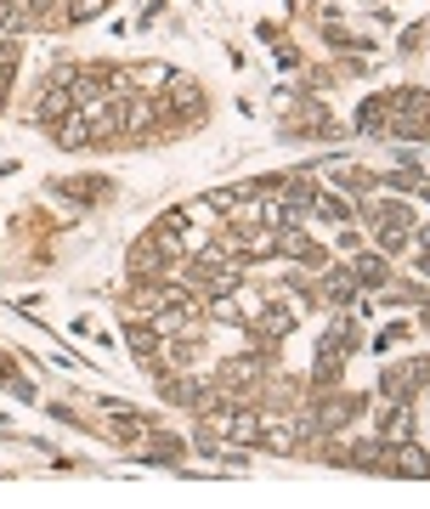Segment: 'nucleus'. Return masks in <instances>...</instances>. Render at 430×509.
Returning a JSON list of instances; mask_svg holds the SVG:
<instances>
[{
  "label": "nucleus",
  "instance_id": "f257e3e1",
  "mask_svg": "<svg viewBox=\"0 0 430 509\" xmlns=\"http://www.w3.org/2000/svg\"><path fill=\"white\" fill-rule=\"evenodd\" d=\"M385 108H391V136H408V142H419V136H430V96L425 91H391L385 96Z\"/></svg>",
  "mask_w": 430,
  "mask_h": 509
},
{
  "label": "nucleus",
  "instance_id": "f03ea898",
  "mask_svg": "<svg viewBox=\"0 0 430 509\" xmlns=\"http://www.w3.org/2000/svg\"><path fill=\"white\" fill-rule=\"evenodd\" d=\"M170 85H175V91L159 102V114H165L170 125H175V119H198V114H205V91H198L193 80H170Z\"/></svg>",
  "mask_w": 430,
  "mask_h": 509
},
{
  "label": "nucleus",
  "instance_id": "7ed1b4c3",
  "mask_svg": "<svg viewBox=\"0 0 430 509\" xmlns=\"http://www.w3.org/2000/svg\"><path fill=\"white\" fill-rule=\"evenodd\" d=\"M74 108H80V102H74V91H68L63 80H52V85H45V96H40V108H35V119H40V125H63Z\"/></svg>",
  "mask_w": 430,
  "mask_h": 509
},
{
  "label": "nucleus",
  "instance_id": "20e7f679",
  "mask_svg": "<svg viewBox=\"0 0 430 509\" xmlns=\"http://www.w3.org/2000/svg\"><path fill=\"white\" fill-rule=\"evenodd\" d=\"M119 114H125V131H136V136H142V131H154V125L165 119L147 96H125V102H119Z\"/></svg>",
  "mask_w": 430,
  "mask_h": 509
},
{
  "label": "nucleus",
  "instance_id": "39448f33",
  "mask_svg": "<svg viewBox=\"0 0 430 509\" xmlns=\"http://www.w3.org/2000/svg\"><path fill=\"white\" fill-rule=\"evenodd\" d=\"M317 277H323V294L335 305H351V294H357V272H351V266H323Z\"/></svg>",
  "mask_w": 430,
  "mask_h": 509
},
{
  "label": "nucleus",
  "instance_id": "423d86ee",
  "mask_svg": "<svg viewBox=\"0 0 430 509\" xmlns=\"http://www.w3.org/2000/svg\"><path fill=\"white\" fill-rule=\"evenodd\" d=\"M391 475H430V453H425L419 442L391 447Z\"/></svg>",
  "mask_w": 430,
  "mask_h": 509
},
{
  "label": "nucleus",
  "instance_id": "0eeeda50",
  "mask_svg": "<svg viewBox=\"0 0 430 509\" xmlns=\"http://www.w3.org/2000/svg\"><path fill=\"white\" fill-rule=\"evenodd\" d=\"M52 131H57L52 142H57V147H68V153H74V147H91V125H85V114H80V108H74L63 125H52Z\"/></svg>",
  "mask_w": 430,
  "mask_h": 509
},
{
  "label": "nucleus",
  "instance_id": "6e6552de",
  "mask_svg": "<svg viewBox=\"0 0 430 509\" xmlns=\"http://www.w3.org/2000/svg\"><path fill=\"white\" fill-rule=\"evenodd\" d=\"M351 272H357V289H379V284L391 277L385 254H357V266H351Z\"/></svg>",
  "mask_w": 430,
  "mask_h": 509
},
{
  "label": "nucleus",
  "instance_id": "1a4fd4ad",
  "mask_svg": "<svg viewBox=\"0 0 430 509\" xmlns=\"http://www.w3.org/2000/svg\"><path fill=\"white\" fill-rule=\"evenodd\" d=\"M131 85H136V91H142V85H147V91L170 85V68H165V63H142V68H131Z\"/></svg>",
  "mask_w": 430,
  "mask_h": 509
},
{
  "label": "nucleus",
  "instance_id": "9d476101",
  "mask_svg": "<svg viewBox=\"0 0 430 509\" xmlns=\"http://www.w3.org/2000/svg\"><path fill=\"white\" fill-rule=\"evenodd\" d=\"M114 436L119 442H142L147 436V419L142 414H114Z\"/></svg>",
  "mask_w": 430,
  "mask_h": 509
},
{
  "label": "nucleus",
  "instance_id": "9b49d317",
  "mask_svg": "<svg viewBox=\"0 0 430 509\" xmlns=\"http://www.w3.org/2000/svg\"><path fill=\"white\" fill-rule=\"evenodd\" d=\"M142 458H154V464H175V458H182V442H175V436H154Z\"/></svg>",
  "mask_w": 430,
  "mask_h": 509
},
{
  "label": "nucleus",
  "instance_id": "f8f14e48",
  "mask_svg": "<svg viewBox=\"0 0 430 509\" xmlns=\"http://www.w3.org/2000/svg\"><path fill=\"white\" fill-rule=\"evenodd\" d=\"M103 6H108V0H68V17L74 23H91V17H103Z\"/></svg>",
  "mask_w": 430,
  "mask_h": 509
},
{
  "label": "nucleus",
  "instance_id": "ddd939ff",
  "mask_svg": "<svg viewBox=\"0 0 430 509\" xmlns=\"http://www.w3.org/2000/svg\"><path fill=\"white\" fill-rule=\"evenodd\" d=\"M12 74H17V45H0V91L12 85Z\"/></svg>",
  "mask_w": 430,
  "mask_h": 509
},
{
  "label": "nucleus",
  "instance_id": "4468645a",
  "mask_svg": "<svg viewBox=\"0 0 430 509\" xmlns=\"http://www.w3.org/2000/svg\"><path fill=\"white\" fill-rule=\"evenodd\" d=\"M391 187H396V193H414V187H419V170H396Z\"/></svg>",
  "mask_w": 430,
  "mask_h": 509
},
{
  "label": "nucleus",
  "instance_id": "2eb2a0df",
  "mask_svg": "<svg viewBox=\"0 0 430 509\" xmlns=\"http://www.w3.org/2000/svg\"><path fill=\"white\" fill-rule=\"evenodd\" d=\"M425 35H430V23H414V29L402 35V51H419V40H425Z\"/></svg>",
  "mask_w": 430,
  "mask_h": 509
},
{
  "label": "nucleus",
  "instance_id": "dca6fc26",
  "mask_svg": "<svg viewBox=\"0 0 430 509\" xmlns=\"http://www.w3.org/2000/svg\"><path fill=\"white\" fill-rule=\"evenodd\" d=\"M6 6H23V0H6Z\"/></svg>",
  "mask_w": 430,
  "mask_h": 509
}]
</instances>
